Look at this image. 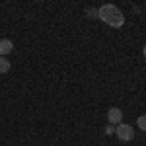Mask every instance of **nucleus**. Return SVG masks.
I'll use <instances>...</instances> for the list:
<instances>
[{"instance_id": "f257e3e1", "label": "nucleus", "mask_w": 146, "mask_h": 146, "mask_svg": "<svg viewBox=\"0 0 146 146\" xmlns=\"http://www.w3.org/2000/svg\"><path fill=\"white\" fill-rule=\"evenodd\" d=\"M98 18L101 22H105L109 27H115V29H119V27L125 25V14L115 4H103V6H100L98 8Z\"/></svg>"}, {"instance_id": "f03ea898", "label": "nucleus", "mask_w": 146, "mask_h": 146, "mask_svg": "<svg viewBox=\"0 0 146 146\" xmlns=\"http://www.w3.org/2000/svg\"><path fill=\"white\" fill-rule=\"evenodd\" d=\"M115 135L117 138L121 140V142H129V140H133V136H135V129L131 127V125L127 123H121L115 127Z\"/></svg>"}, {"instance_id": "7ed1b4c3", "label": "nucleus", "mask_w": 146, "mask_h": 146, "mask_svg": "<svg viewBox=\"0 0 146 146\" xmlns=\"http://www.w3.org/2000/svg\"><path fill=\"white\" fill-rule=\"evenodd\" d=\"M107 121H109V125H121L123 123V111L119 107H111L107 111Z\"/></svg>"}, {"instance_id": "20e7f679", "label": "nucleus", "mask_w": 146, "mask_h": 146, "mask_svg": "<svg viewBox=\"0 0 146 146\" xmlns=\"http://www.w3.org/2000/svg\"><path fill=\"white\" fill-rule=\"evenodd\" d=\"M14 51V43L12 39H0V56H6Z\"/></svg>"}, {"instance_id": "39448f33", "label": "nucleus", "mask_w": 146, "mask_h": 146, "mask_svg": "<svg viewBox=\"0 0 146 146\" xmlns=\"http://www.w3.org/2000/svg\"><path fill=\"white\" fill-rule=\"evenodd\" d=\"M10 60L6 58V56H0V74H6V72H10Z\"/></svg>"}, {"instance_id": "423d86ee", "label": "nucleus", "mask_w": 146, "mask_h": 146, "mask_svg": "<svg viewBox=\"0 0 146 146\" xmlns=\"http://www.w3.org/2000/svg\"><path fill=\"white\" fill-rule=\"evenodd\" d=\"M136 125H138L140 131H146V115H140V117L136 119Z\"/></svg>"}, {"instance_id": "0eeeda50", "label": "nucleus", "mask_w": 146, "mask_h": 146, "mask_svg": "<svg viewBox=\"0 0 146 146\" xmlns=\"http://www.w3.org/2000/svg\"><path fill=\"white\" fill-rule=\"evenodd\" d=\"M86 14H88V18H94V20H96V18H98V8H88Z\"/></svg>"}, {"instance_id": "6e6552de", "label": "nucleus", "mask_w": 146, "mask_h": 146, "mask_svg": "<svg viewBox=\"0 0 146 146\" xmlns=\"http://www.w3.org/2000/svg\"><path fill=\"white\" fill-rule=\"evenodd\" d=\"M103 133H105V135H115V127H113V125H107V127H105V129H103Z\"/></svg>"}, {"instance_id": "1a4fd4ad", "label": "nucleus", "mask_w": 146, "mask_h": 146, "mask_svg": "<svg viewBox=\"0 0 146 146\" xmlns=\"http://www.w3.org/2000/svg\"><path fill=\"white\" fill-rule=\"evenodd\" d=\"M142 55H144V58H146V45L142 47Z\"/></svg>"}]
</instances>
